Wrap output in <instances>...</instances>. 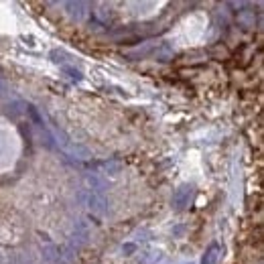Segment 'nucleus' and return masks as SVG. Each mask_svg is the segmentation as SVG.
Instances as JSON below:
<instances>
[{"mask_svg":"<svg viewBox=\"0 0 264 264\" xmlns=\"http://www.w3.org/2000/svg\"><path fill=\"white\" fill-rule=\"evenodd\" d=\"M219 254H221V248H219L217 244H212L210 248L205 250V254H203V260H201V264H217V260H219Z\"/></svg>","mask_w":264,"mask_h":264,"instance_id":"nucleus-2","label":"nucleus"},{"mask_svg":"<svg viewBox=\"0 0 264 264\" xmlns=\"http://www.w3.org/2000/svg\"><path fill=\"white\" fill-rule=\"evenodd\" d=\"M65 6L67 8H75V10H69V12H72V15L79 21V19H83V15H86V10H81V8H86L88 4H83V2H67Z\"/></svg>","mask_w":264,"mask_h":264,"instance_id":"nucleus-3","label":"nucleus"},{"mask_svg":"<svg viewBox=\"0 0 264 264\" xmlns=\"http://www.w3.org/2000/svg\"><path fill=\"white\" fill-rule=\"evenodd\" d=\"M6 92H8V86H6V81L2 79V75H0V98H2Z\"/></svg>","mask_w":264,"mask_h":264,"instance_id":"nucleus-4","label":"nucleus"},{"mask_svg":"<svg viewBox=\"0 0 264 264\" xmlns=\"http://www.w3.org/2000/svg\"><path fill=\"white\" fill-rule=\"evenodd\" d=\"M191 191H193L191 185H183V187H179V189H177V193L173 195V205L177 207V210H183V207L189 203V199H191Z\"/></svg>","mask_w":264,"mask_h":264,"instance_id":"nucleus-1","label":"nucleus"}]
</instances>
